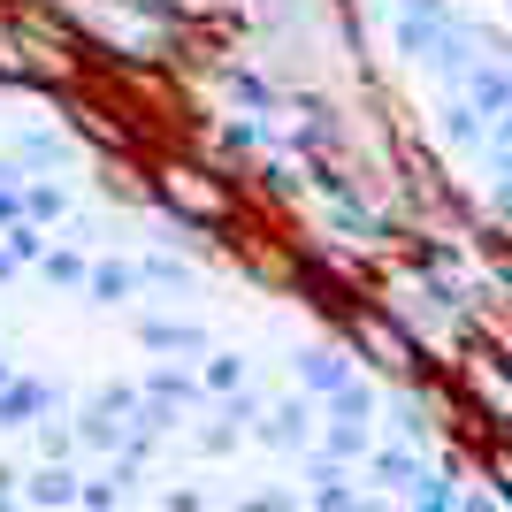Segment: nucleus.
<instances>
[{
  "label": "nucleus",
  "instance_id": "nucleus-11",
  "mask_svg": "<svg viewBox=\"0 0 512 512\" xmlns=\"http://www.w3.org/2000/svg\"><path fill=\"white\" fill-rule=\"evenodd\" d=\"M299 375H306L314 390H329V398H337V390L352 383V367H344L337 352H306V360H299Z\"/></svg>",
  "mask_w": 512,
  "mask_h": 512
},
{
  "label": "nucleus",
  "instance_id": "nucleus-18",
  "mask_svg": "<svg viewBox=\"0 0 512 512\" xmlns=\"http://www.w3.org/2000/svg\"><path fill=\"white\" fill-rule=\"evenodd\" d=\"M329 451H344V459H360V451H367V428H360V421H337V428H329Z\"/></svg>",
  "mask_w": 512,
  "mask_h": 512
},
{
  "label": "nucleus",
  "instance_id": "nucleus-19",
  "mask_svg": "<svg viewBox=\"0 0 512 512\" xmlns=\"http://www.w3.org/2000/svg\"><path fill=\"white\" fill-rule=\"evenodd\" d=\"M260 184H268L276 199H299V169H283V161H268V169H260Z\"/></svg>",
  "mask_w": 512,
  "mask_h": 512
},
{
  "label": "nucleus",
  "instance_id": "nucleus-12",
  "mask_svg": "<svg viewBox=\"0 0 512 512\" xmlns=\"http://www.w3.org/2000/svg\"><path fill=\"white\" fill-rule=\"evenodd\" d=\"M260 436H268V444H306V406H276L260 421Z\"/></svg>",
  "mask_w": 512,
  "mask_h": 512
},
{
  "label": "nucleus",
  "instance_id": "nucleus-17",
  "mask_svg": "<svg viewBox=\"0 0 512 512\" xmlns=\"http://www.w3.org/2000/svg\"><path fill=\"white\" fill-rule=\"evenodd\" d=\"M39 268H46V283H85V276H92L77 253H39Z\"/></svg>",
  "mask_w": 512,
  "mask_h": 512
},
{
  "label": "nucleus",
  "instance_id": "nucleus-22",
  "mask_svg": "<svg viewBox=\"0 0 512 512\" xmlns=\"http://www.w3.org/2000/svg\"><path fill=\"white\" fill-rule=\"evenodd\" d=\"M490 146H512V107H505V115H490Z\"/></svg>",
  "mask_w": 512,
  "mask_h": 512
},
{
  "label": "nucleus",
  "instance_id": "nucleus-21",
  "mask_svg": "<svg viewBox=\"0 0 512 512\" xmlns=\"http://www.w3.org/2000/svg\"><path fill=\"white\" fill-rule=\"evenodd\" d=\"M16 222H23V192H16V184H0V230H16Z\"/></svg>",
  "mask_w": 512,
  "mask_h": 512
},
{
  "label": "nucleus",
  "instance_id": "nucleus-2",
  "mask_svg": "<svg viewBox=\"0 0 512 512\" xmlns=\"http://www.w3.org/2000/svg\"><path fill=\"white\" fill-rule=\"evenodd\" d=\"M337 329L352 337V352H360L367 367H383V375H406V383H413V375L428 367L421 337H413V329L390 314V306H375V299H352V306L337 314Z\"/></svg>",
  "mask_w": 512,
  "mask_h": 512
},
{
  "label": "nucleus",
  "instance_id": "nucleus-8",
  "mask_svg": "<svg viewBox=\"0 0 512 512\" xmlns=\"http://www.w3.org/2000/svg\"><path fill=\"white\" fill-rule=\"evenodd\" d=\"M85 291H92L100 306H115V299H130V291H138V268H130V260H100V268L85 276Z\"/></svg>",
  "mask_w": 512,
  "mask_h": 512
},
{
  "label": "nucleus",
  "instance_id": "nucleus-10",
  "mask_svg": "<svg viewBox=\"0 0 512 512\" xmlns=\"http://www.w3.org/2000/svg\"><path fill=\"white\" fill-rule=\"evenodd\" d=\"M62 214H69V192H62V184H39V176L23 184V222H62Z\"/></svg>",
  "mask_w": 512,
  "mask_h": 512
},
{
  "label": "nucleus",
  "instance_id": "nucleus-13",
  "mask_svg": "<svg viewBox=\"0 0 512 512\" xmlns=\"http://www.w3.org/2000/svg\"><path fill=\"white\" fill-rule=\"evenodd\" d=\"M138 283H161V291H184L192 276H184V260H161V253H146V260H138Z\"/></svg>",
  "mask_w": 512,
  "mask_h": 512
},
{
  "label": "nucleus",
  "instance_id": "nucleus-25",
  "mask_svg": "<svg viewBox=\"0 0 512 512\" xmlns=\"http://www.w3.org/2000/svg\"><path fill=\"white\" fill-rule=\"evenodd\" d=\"M352 512H390V505H352Z\"/></svg>",
  "mask_w": 512,
  "mask_h": 512
},
{
  "label": "nucleus",
  "instance_id": "nucleus-6",
  "mask_svg": "<svg viewBox=\"0 0 512 512\" xmlns=\"http://www.w3.org/2000/svg\"><path fill=\"white\" fill-rule=\"evenodd\" d=\"M8 161H16V169H69V138L62 130H16V153H8Z\"/></svg>",
  "mask_w": 512,
  "mask_h": 512
},
{
  "label": "nucleus",
  "instance_id": "nucleus-9",
  "mask_svg": "<svg viewBox=\"0 0 512 512\" xmlns=\"http://www.w3.org/2000/svg\"><path fill=\"white\" fill-rule=\"evenodd\" d=\"M138 337H146L153 352H207V337H199L192 321H138Z\"/></svg>",
  "mask_w": 512,
  "mask_h": 512
},
{
  "label": "nucleus",
  "instance_id": "nucleus-5",
  "mask_svg": "<svg viewBox=\"0 0 512 512\" xmlns=\"http://www.w3.org/2000/svg\"><path fill=\"white\" fill-rule=\"evenodd\" d=\"M436 138H444L451 153H490V115H482L467 92H451V100L436 107Z\"/></svg>",
  "mask_w": 512,
  "mask_h": 512
},
{
  "label": "nucleus",
  "instance_id": "nucleus-20",
  "mask_svg": "<svg viewBox=\"0 0 512 512\" xmlns=\"http://www.w3.org/2000/svg\"><path fill=\"white\" fill-rule=\"evenodd\" d=\"M245 383V367L230 360V352H222V360H207V390H237Z\"/></svg>",
  "mask_w": 512,
  "mask_h": 512
},
{
  "label": "nucleus",
  "instance_id": "nucleus-4",
  "mask_svg": "<svg viewBox=\"0 0 512 512\" xmlns=\"http://www.w3.org/2000/svg\"><path fill=\"white\" fill-rule=\"evenodd\" d=\"M62 107H69V130H77V138H92V146H107V153H130V123H115V107H100L77 85L62 92Z\"/></svg>",
  "mask_w": 512,
  "mask_h": 512
},
{
  "label": "nucleus",
  "instance_id": "nucleus-15",
  "mask_svg": "<svg viewBox=\"0 0 512 512\" xmlns=\"http://www.w3.org/2000/svg\"><path fill=\"white\" fill-rule=\"evenodd\" d=\"M375 474H383L390 490H413V482H421V467H413L406 451H383V459H375Z\"/></svg>",
  "mask_w": 512,
  "mask_h": 512
},
{
  "label": "nucleus",
  "instance_id": "nucleus-3",
  "mask_svg": "<svg viewBox=\"0 0 512 512\" xmlns=\"http://www.w3.org/2000/svg\"><path fill=\"white\" fill-rule=\"evenodd\" d=\"M451 383H459V398H467L482 421L512 428V344H497V337H467V344H459V367H451Z\"/></svg>",
  "mask_w": 512,
  "mask_h": 512
},
{
  "label": "nucleus",
  "instance_id": "nucleus-16",
  "mask_svg": "<svg viewBox=\"0 0 512 512\" xmlns=\"http://www.w3.org/2000/svg\"><path fill=\"white\" fill-rule=\"evenodd\" d=\"M31 497H39V505H62V497H77V482H69L62 467H46V474H31Z\"/></svg>",
  "mask_w": 512,
  "mask_h": 512
},
{
  "label": "nucleus",
  "instance_id": "nucleus-14",
  "mask_svg": "<svg viewBox=\"0 0 512 512\" xmlns=\"http://www.w3.org/2000/svg\"><path fill=\"white\" fill-rule=\"evenodd\" d=\"M222 85H230V100H245V107H276V85H260V77H245V69H230Z\"/></svg>",
  "mask_w": 512,
  "mask_h": 512
},
{
  "label": "nucleus",
  "instance_id": "nucleus-1",
  "mask_svg": "<svg viewBox=\"0 0 512 512\" xmlns=\"http://www.w3.org/2000/svg\"><path fill=\"white\" fill-rule=\"evenodd\" d=\"M153 207H169L184 230H230L237 222V192L230 176L199 169V161H153Z\"/></svg>",
  "mask_w": 512,
  "mask_h": 512
},
{
  "label": "nucleus",
  "instance_id": "nucleus-23",
  "mask_svg": "<svg viewBox=\"0 0 512 512\" xmlns=\"http://www.w3.org/2000/svg\"><path fill=\"white\" fill-rule=\"evenodd\" d=\"M497 222H512V184H497Z\"/></svg>",
  "mask_w": 512,
  "mask_h": 512
},
{
  "label": "nucleus",
  "instance_id": "nucleus-7",
  "mask_svg": "<svg viewBox=\"0 0 512 512\" xmlns=\"http://www.w3.org/2000/svg\"><path fill=\"white\" fill-rule=\"evenodd\" d=\"M0 85H39V54L16 31V16H0Z\"/></svg>",
  "mask_w": 512,
  "mask_h": 512
},
{
  "label": "nucleus",
  "instance_id": "nucleus-24",
  "mask_svg": "<svg viewBox=\"0 0 512 512\" xmlns=\"http://www.w3.org/2000/svg\"><path fill=\"white\" fill-rule=\"evenodd\" d=\"M245 512H283V505H276V497H253V505H245Z\"/></svg>",
  "mask_w": 512,
  "mask_h": 512
},
{
  "label": "nucleus",
  "instance_id": "nucleus-26",
  "mask_svg": "<svg viewBox=\"0 0 512 512\" xmlns=\"http://www.w3.org/2000/svg\"><path fill=\"white\" fill-rule=\"evenodd\" d=\"M0 390H8V367H0Z\"/></svg>",
  "mask_w": 512,
  "mask_h": 512
}]
</instances>
